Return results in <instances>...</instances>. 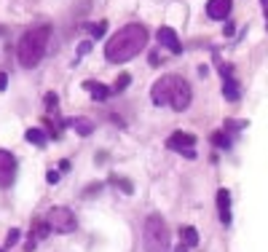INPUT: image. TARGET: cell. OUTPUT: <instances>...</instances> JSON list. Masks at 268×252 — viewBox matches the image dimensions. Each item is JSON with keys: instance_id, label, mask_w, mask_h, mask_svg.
Returning a JSON list of instances; mask_svg holds the SVG:
<instances>
[{"instance_id": "13", "label": "cell", "mask_w": 268, "mask_h": 252, "mask_svg": "<svg viewBox=\"0 0 268 252\" xmlns=\"http://www.w3.org/2000/svg\"><path fill=\"white\" fill-rule=\"evenodd\" d=\"M180 236H182V244H185V247H196L198 244V233H196V228H191V226L180 228Z\"/></svg>"}, {"instance_id": "20", "label": "cell", "mask_w": 268, "mask_h": 252, "mask_svg": "<svg viewBox=\"0 0 268 252\" xmlns=\"http://www.w3.org/2000/svg\"><path fill=\"white\" fill-rule=\"evenodd\" d=\"M110 182H116L118 188H121L123 193H132L134 188H132V180H121V177H110Z\"/></svg>"}, {"instance_id": "14", "label": "cell", "mask_w": 268, "mask_h": 252, "mask_svg": "<svg viewBox=\"0 0 268 252\" xmlns=\"http://www.w3.org/2000/svg\"><path fill=\"white\" fill-rule=\"evenodd\" d=\"M49 231H51L49 223H35V228H32V242H30V247H27V250H32V244H35V242H41V239L49 236Z\"/></svg>"}, {"instance_id": "24", "label": "cell", "mask_w": 268, "mask_h": 252, "mask_svg": "<svg viewBox=\"0 0 268 252\" xmlns=\"http://www.w3.org/2000/svg\"><path fill=\"white\" fill-rule=\"evenodd\" d=\"M46 180H49V182H51V185H54V182H56V180H59V172H56V169H51V172H49V175H46Z\"/></svg>"}, {"instance_id": "4", "label": "cell", "mask_w": 268, "mask_h": 252, "mask_svg": "<svg viewBox=\"0 0 268 252\" xmlns=\"http://www.w3.org/2000/svg\"><path fill=\"white\" fill-rule=\"evenodd\" d=\"M142 247H145V252H172L169 228L158 212L145 217V226H142Z\"/></svg>"}, {"instance_id": "6", "label": "cell", "mask_w": 268, "mask_h": 252, "mask_svg": "<svg viewBox=\"0 0 268 252\" xmlns=\"http://www.w3.org/2000/svg\"><path fill=\"white\" fill-rule=\"evenodd\" d=\"M193 145H196V137L188 134V131H174V134H169V140H167L169 151L180 153V156H185V158H196Z\"/></svg>"}, {"instance_id": "18", "label": "cell", "mask_w": 268, "mask_h": 252, "mask_svg": "<svg viewBox=\"0 0 268 252\" xmlns=\"http://www.w3.org/2000/svg\"><path fill=\"white\" fill-rule=\"evenodd\" d=\"M86 30H89L94 38H102V35L107 32V25H105V22H97V25H86Z\"/></svg>"}, {"instance_id": "5", "label": "cell", "mask_w": 268, "mask_h": 252, "mask_svg": "<svg viewBox=\"0 0 268 252\" xmlns=\"http://www.w3.org/2000/svg\"><path fill=\"white\" fill-rule=\"evenodd\" d=\"M46 223H49L51 231H56V233H73V231L78 228L75 215H73V209H67V207H54V209H49Z\"/></svg>"}, {"instance_id": "23", "label": "cell", "mask_w": 268, "mask_h": 252, "mask_svg": "<svg viewBox=\"0 0 268 252\" xmlns=\"http://www.w3.org/2000/svg\"><path fill=\"white\" fill-rule=\"evenodd\" d=\"M91 51V41H83L81 46H78V56H83V54H89Z\"/></svg>"}, {"instance_id": "10", "label": "cell", "mask_w": 268, "mask_h": 252, "mask_svg": "<svg viewBox=\"0 0 268 252\" xmlns=\"http://www.w3.org/2000/svg\"><path fill=\"white\" fill-rule=\"evenodd\" d=\"M218 209H220V223L223 226H231V193L225 188L218 191Z\"/></svg>"}, {"instance_id": "9", "label": "cell", "mask_w": 268, "mask_h": 252, "mask_svg": "<svg viewBox=\"0 0 268 252\" xmlns=\"http://www.w3.org/2000/svg\"><path fill=\"white\" fill-rule=\"evenodd\" d=\"M233 11V3L231 0H209L207 3V16L215 22H225Z\"/></svg>"}, {"instance_id": "1", "label": "cell", "mask_w": 268, "mask_h": 252, "mask_svg": "<svg viewBox=\"0 0 268 252\" xmlns=\"http://www.w3.org/2000/svg\"><path fill=\"white\" fill-rule=\"evenodd\" d=\"M150 35H147V27L145 25H123L110 41L105 43V59L113 62V65H123V62L134 59L142 49L147 46Z\"/></svg>"}, {"instance_id": "17", "label": "cell", "mask_w": 268, "mask_h": 252, "mask_svg": "<svg viewBox=\"0 0 268 252\" xmlns=\"http://www.w3.org/2000/svg\"><path fill=\"white\" fill-rule=\"evenodd\" d=\"M212 145H218L220 151H228V148H231V134H228V131H215Z\"/></svg>"}, {"instance_id": "22", "label": "cell", "mask_w": 268, "mask_h": 252, "mask_svg": "<svg viewBox=\"0 0 268 252\" xmlns=\"http://www.w3.org/2000/svg\"><path fill=\"white\" fill-rule=\"evenodd\" d=\"M46 107H49V110H54V107H56V94H54V91L46 94Z\"/></svg>"}, {"instance_id": "2", "label": "cell", "mask_w": 268, "mask_h": 252, "mask_svg": "<svg viewBox=\"0 0 268 252\" xmlns=\"http://www.w3.org/2000/svg\"><path fill=\"white\" fill-rule=\"evenodd\" d=\"M150 97L156 105H169L172 110H188L191 107V100H193V91H191V83L185 81L182 76H164L153 83L150 89Z\"/></svg>"}, {"instance_id": "15", "label": "cell", "mask_w": 268, "mask_h": 252, "mask_svg": "<svg viewBox=\"0 0 268 252\" xmlns=\"http://www.w3.org/2000/svg\"><path fill=\"white\" fill-rule=\"evenodd\" d=\"M70 124L75 126V131H78L81 137H89L91 131H94V124H91L89 118H75V121H70Z\"/></svg>"}, {"instance_id": "19", "label": "cell", "mask_w": 268, "mask_h": 252, "mask_svg": "<svg viewBox=\"0 0 268 252\" xmlns=\"http://www.w3.org/2000/svg\"><path fill=\"white\" fill-rule=\"evenodd\" d=\"M129 83H132V76H129V73H123V76L116 78V86H113V91H123Z\"/></svg>"}, {"instance_id": "3", "label": "cell", "mask_w": 268, "mask_h": 252, "mask_svg": "<svg viewBox=\"0 0 268 252\" xmlns=\"http://www.w3.org/2000/svg\"><path fill=\"white\" fill-rule=\"evenodd\" d=\"M49 38H51V27L41 25L27 30L24 35L19 38V46H16V56H19L22 67H38V62L46 56V49H49Z\"/></svg>"}, {"instance_id": "25", "label": "cell", "mask_w": 268, "mask_h": 252, "mask_svg": "<svg viewBox=\"0 0 268 252\" xmlns=\"http://www.w3.org/2000/svg\"><path fill=\"white\" fill-rule=\"evenodd\" d=\"M56 167H59V172H70V161H67V158H65V161H59V164H56Z\"/></svg>"}, {"instance_id": "12", "label": "cell", "mask_w": 268, "mask_h": 252, "mask_svg": "<svg viewBox=\"0 0 268 252\" xmlns=\"http://www.w3.org/2000/svg\"><path fill=\"white\" fill-rule=\"evenodd\" d=\"M24 140L27 142H32L35 148H46V142H49V137H46V131L43 129H38V126H32V129H27L24 131Z\"/></svg>"}, {"instance_id": "16", "label": "cell", "mask_w": 268, "mask_h": 252, "mask_svg": "<svg viewBox=\"0 0 268 252\" xmlns=\"http://www.w3.org/2000/svg\"><path fill=\"white\" fill-rule=\"evenodd\" d=\"M223 94H225V100H231V102H236L239 100V86H236V81H231V78H225V83H223Z\"/></svg>"}, {"instance_id": "26", "label": "cell", "mask_w": 268, "mask_h": 252, "mask_svg": "<svg viewBox=\"0 0 268 252\" xmlns=\"http://www.w3.org/2000/svg\"><path fill=\"white\" fill-rule=\"evenodd\" d=\"M5 81H8V78H5V73H0V91L5 89Z\"/></svg>"}, {"instance_id": "7", "label": "cell", "mask_w": 268, "mask_h": 252, "mask_svg": "<svg viewBox=\"0 0 268 252\" xmlns=\"http://www.w3.org/2000/svg\"><path fill=\"white\" fill-rule=\"evenodd\" d=\"M16 177V158L11 151H0V188H11Z\"/></svg>"}, {"instance_id": "11", "label": "cell", "mask_w": 268, "mask_h": 252, "mask_svg": "<svg viewBox=\"0 0 268 252\" xmlns=\"http://www.w3.org/2000/svg\"><path fill=\"white\" fill-rule=\"evenodd\" d=\"M83 89L94 97V102L107 100V94H110V89H107V86H102V83H97V81H86V83H83Z\"/></svg>"}, {"instance_id": "8", "label": "cell", "mask_w": 268, "mask_h": 252, "mask_svg": "<svg viewBox=\"0 0 268 252\" xmlns=\"http://www.w3.org/2000/svg\"><path fill=\"white\" fill-rule=\"evenodd\" d=\"M156 38L164 49H169V54H182V43H180L177 32H174L172 27H161V30L156 32Z\"/></svg>"}, {"instance_id": "21", "label": "cell", "mask_w": 268, "mask_h": 252, "mask_svg": "<svg viewBox=\"0 0 268 252\" xmlns=\"http://www.w3.org/2000/svg\"><path fill=\"white\" fill-rule=\"evenodd\" d=\"M16 242H19V228H14V231H11L8 236H5V247H14Z\"/></svg>"}, {"instance_id": "27", "label": "cell", "mask_w": 268, "mask_h": 252, "mask_svg": "<svg viewBox=\"0 0 268 252\" xmlns=\"http://www.w3.org/2000/svg\"><path fill=\"white\" fill-rule=\"evenodd\" d=\"M0 252H3V250H0Z\"/></svg>"}]
</instances>
